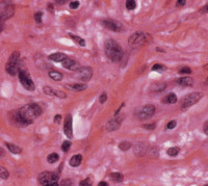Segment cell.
I'll list each match as a JSON object with an SVG mask.
<instances>
[{
	"label": "cell",
	"instance_id": "f35d334b",
	"mask_svg": "<svg viewBox=\"0 0 208 186\" xmlns=\"http://www.w3.org/2000/svg\"><path fill=\"white\" fill-rule=\"evenodd\" d=\"M107 100V94L106 93H102L100 98H99V102L101 103V104H103V103H105V101Z\"/></svg>",
	"mask_w": 208,
	"mask_h": 186
},
{
	"label": "cell",
	"instance_id": "4316f807",
	"mask_svg": "<svg viewBox=\"0 0 208 186\" xmlns=\"http://www.w3.org/2000/svg\"><path fill=\"white\" fill-rule=\"evenodd\" d=\"M119 148H120V150H122L123 152H126V151H128L131 148V142H126V141L122 142H120Z\"/></svg>",
	"mask_w": 208,
	"mask_h": 186
},
{
	"label": "cell",
	"instance_id": "7c38bea8",
	"mask_svg": "<svg viewBox=\"0 0 208 186\" xmlns=\"http://www.w3.org/2000/svg\"><path fill=\"white\" fill-rule=\"evenodd\" d=\"M101 24L103 25L105 28H107V29H109L112 31H121V29H122V25L120 24V23H118L117 21H113V20H110V19L102 20Z\"/></svg>",
	"mask_w": 208,
	"mask_h": 186
},
{
	"label": "cell",
	"instance_id": "db71d44e",
	"mask_svg": "<svg viewBox=\"0 0 208 186\" xmlns=\"http://www.w3.org/2000/svg\"><path fill=\"white\" fill-rule=\"evenodd\" d=\"M1 30H2V28H1V27H0V32H1Z\"/></svg>",
	"mask_w": 208,
	"mask_h": 186
},
{
	"label": "cell",
	"instance_id": "b9f144b4",
	"mask_svg": "<svg viewBox=\"0 0 208 186\" xmlns=\"http://www.w3.org/2000/svg\"><path fill=\"white\" fill-rule=\"evenodd\" d=\"M200 13H202V14H206V13H208V3H207L206 5H204L203 7H201V8H200Z\"/></svg>",
	"mask_w": 208,
	"mask_h": 186
},
{
	"label": "cell",
	"instance_id": "e0dca14e",
	"mask_svg": "<svg viewBox=\"0 0 208 186\" xmlns=\"http://www.w3.org/2000/svg\"><path fill=\"white\" fill-rule=\"evenodd\" d=\"M148 152V147L145 144H138L134 147V153L136 156H144Z\"/></svg>",
	"mask_w": 208,
	"mask_h": 186
},
{
	"label": "cell",
	"instance_id": "7a4b0ae2",
	"mask_svg": "<svg viewBox=\"0 0 208 186\" xmlns=\"http://www.w3.org/2000/svg\"><path fill=\"white\" fill-rule=\"evenodd\" d=\"M105 54L112 61H120L123 57V49L113 40H107L104 46Z\"/></svg>",
	"mask_w": 208,
	"mask_h": 186
},
{
	"label": "cell",
	"instance_id": "c3c4849f",
	"mask_svg": "<svg viewBox=\"0 0 208 186\" xmlns=\"http://www.w3.org/2000/svg\"><path fill=\"white\" fill-rule=\"evenodd\" d=\"M4 151H3V149H1L0 148V157H2V156H4Z\"/></svg>",
	"mask_w": 208,
	"mask_h": 186
},
{
	"label": "cell",
	"instance_id": "4fadbf2b",
	"mask_svg": "<svg viewBox=\"0 0 208 186\" xmlns=\"http://www.w3.org/2000/svg\"><path fill=\"white\" fill-rule=\"evenodd\" d=\"M122 122H123V116H113V119L110 120L109 122H108L107 124V130L108 131H116L118 130L120 128V126H121Z\"/></svg>",
	"mask_w": 208,
	"mask_h": 186
},
{
	"label": "cell",
	"instance_id": "60d3db41",
	"mask_svg": "<svg viewBox=\"0 0 208 186\" xmlns=\"http://www.w3.org/2000/svg\"><path fill=\"white\" fill-rule=\"evenodd\" d=\"M79 6V2L78 1H72L70 3V8L71 10H76Z\"/></svg>",
	"mask_w": 208,
	"mask_h": 186
},
{
	"label": "cell",
	"instance_id": "ffe728a7",
	"mask_svg": "<svg viewBox=\"0 0 208 186\" xmlns=\"http://www.w3.org/2000/svg\"><path fill=\"white\" fill-rule=\"evenodd\" d=\"M66 58H67V55L64 54V53H53V54H50V55H49L50 61H55V62L64 61Z\"/></svg>",
	"mask_w": 208,
	"mask_h": 186
},
{
	"label": "cell",
	"instance_id": "2e32d148",
	"mask_svg": "<svg viewBox=\"0 0 208 186\" xmlns=\"http://www.w3.org/2000/svg\"><path fill=\"white\" fill-rule=\"evenodd\" d=\"M177 100H178L177 96H176L175 94L170 93L161 99V102L163 103V104H175V103L177 102Z\"/></svg>",
	"mask_w": 208,
	"mask_h": 186
},
{
	"label": "cell",
	"instance_id": "f6af8a7d",
	"mask_svg": "<svg viewBox=\"0 0 208 186\" xmlns=\"http://www.w3.org/2000/svg\"><path fill=\"white\" fill-rule=\"evenodd\" d=\"M186 3V0H177V5L178 6H183Z\"/></svg>",
	"mask_w": 208,
	"mask_h": 186
},
{
	"label": "cell",
	"instance_id": "1f68e13d",
	"mask_svg": "<svg viewBox=\"0 0 208 186\" xmlns=\"http://www.w3.org/2000/svg\"><path fill=\"white\" fill-rule=\"evenodd\" d=\"M8 177H10V173L7 171V170L0 165V178L5 180V179H7Z\"/></svg>",
	"mask_w": 208,
	"mask_h": 186
},
{
	"label": "cell",
	"instance_id": "f546056e",
	"mask_svg": "<svg viewBox=\"0 0 208 186\" xmlns=\"http://www.w3.org/2000/svg\"><path fill=\"white\" fill-rule=\"evenodd\" d=\"M93 185V178L92 177H87L84 180H82L79 183V186H92Z\"/></svg>",
	"mask_w": 208,
	"mask_h": 186
},
{
	"label": "cell",
	"instance_id": "7bdbcfd3",
	"mask_svg": "<svg viewBox=\"0 0 208 186\" xmlns=\"http://www.w3.org/2000/svg\"><path fill=\"white\" fill-rule=\"evenodd\" d=\"M61 120H62V116H59V114L54 116V123H56V124H59V123H61Z\"/></svg>",
	"mask_w": 208,
	"mask_h": 186
},
{
	"label": "cell",
	"instance_id": "f5cc1de1",
	"mask_svg": "<svg viewBox=\"0 0 208 186\" xmlns=\"http://www.w3.org/2000/svg\"><path fill=\"white\" fill-rule=\"evenodd\" d=\"M204 69H205V70H207V71H208V65H205V66H204Z\"/></svg>",
	"mask_w": 208,
	"mask_h": 186
},
{
	"label": "cell",
	"instance_id": "ac0fdd59",
	"mask_svg": "<svg viewBox=\"0 0 208 186\" xmlns=\"http://www.w3.org/2000/svg\"><path fill=\"white\" fill-rule=\"evenodd\" d=\"M176 82L179 85H183V87H192L193 84V80L192 77H181L176 80Z\"/></svg>",
	"mask_w": 208,
	"mask_h": 186
},
{
	"label": "cell",
	"instance_id": "d6a6232c",
	"mask_svg": "<svg viewBox=\"0 0 208 186\" xmlns=\"http://www.w3.org/2000/svg\"><path fill=\"white\" fill-rule=\"evenodd\" d=\"M136 7V3H135V0H127L126 1V8L129 11L134 10Z\"/></svg>",
	"mask_w": 208,
	"mask_h": 186
},
{
	"label": "cell",
	"instance_id": "4dcf8cb0",
	"mask_svg": "<svg viewBox=\"0 0 208 186\" xmlns=\"http://www.w3.org/2000/svg\"><path fill=\"white\" fill-rule=\"evenodd\" d=\"M167 68L164 67V66H162L160 64H155L152 66V71H155V72H163V71H166Z\"/></svg>",
	"mask_w": 208,
	"mask_h": 186
},
{
	"label": "cell",
	"instance_id": "d4e9b609",
	"mask_svg": "<svg viewBox=\"0 0 208 186\" xmlns=\"http://www.w3.org/2000/svg\"><path fill=\"white\" fill-rule=\"evenodd\" d=\"M69 36H70V38L72 39L73 41L75 42L77 45L81 46V47H84V46H85V41H84L83 39H81L80 36H75V34H73V33H69Z\"/></svg>",
	"mask_w": 208,
	"mask_h": 186
},
{
	"label": "cell",
	"instance_id": "7dc6e473",
	"mask_svg": "<svg viewBox=\"0 0 208 186\" xmlns=\"http://www.w3.org/2000/svg\"><path fill=\"white\" fill-rule=\"evenodd\" d=\"M98 186H108V184L105 181H101L100 183L98 184Z\"/></svg>",
	"mask_w": 208,
	"mask_h": 186
},
{
	"label": "cell",
	"instance_id": "681fc988",
	"mask_svg": "<svg viewBox=\"0 0 208 186\" xmlns=\"http://www.w3.org/2000/svg\"><path fill=\"white\" fill-rule=\"evenodd\" d=\"M48 7H49L50 11H52V10H53V7H52V4H49V5H48Z\"/></svg>",
	"mask_w": 208,
	"mask_h": 186
},
{
	"label": "cell",
	"instance_id": "e575fe53",
	"mask_svg": "<svg viewBox=\"0 0 208 186\" xmlns=\"http://www.w3.org/2000/svg\"><path fill=\"white\" fill-rule=\"evenodd\" d=\"M58 186H73V181L70 179H65V180H62L61 185H58Z\"/></svg>",
	"mask_w": 208,
	"mask_h": 186
},
{
	"label": "cell",
	"instance_id": "9a60e30c",
	"mask_svg": "<svg viewBox=\"0 0 208 186\" xmlns=\"http://www.w3.org/2000/svg\"><path fill=\"white\" fill-rule=\"evenodd\" d=\"M62 67L68 69V70H71V71H77L79 68H80V66L76 61H74V59H71V58H66L64 61H62Z\"/></svg>",
	"mask_w": 208,
	"mask_h": 186
},
{
	"label": "cell",
	"instance_id": "74e56055",
	"mask_svg": "<svg viewBox=\"0 0 208 186\" xmlns=\"http://www.w3.org/2000/svg\"><path fill=\"white\" fill-rule=\"evenodd\" d=\"M143 127L145 128V129H147V130H154L155 128H156V125L154 124V123H152V124H146V125H144Z\"/></svg>",
	"mask_w": 208,
	"mask_h": 186
},
{
	"label": "cell",
	"instance_id": "603a6c76",
	"mask_svg": "<svg viewBox=\"0 0 208 186\" xmlns=\"http://www.w3.org/2000/svg\"><path fill=\"white\" fill-rule=\"evenodd\" d=\"M49 77L54 81H61L62 79V74L61 72H58V71H50L49 72Z\"/></svg>",
	"mask_w": 208,
	"mask_h": 186
},
{
	"label": "cell",
	"instance_id": "d6986e66",
	"mask_svg": "<svg viewBox=\"0 0 208 186\" xmlns=\"http://www.w3.org/2000/svg\"><path fill=\"white\" fill-rule=\"evenodd\" d=\"M66 88L68 90H72V91H81L87 90V85L82 84V83H74V84H66L65 85Z\"/></svg>",
	"mask_w": 208,
	"mask_h": 186
},
{
	"label": "cell",
	"instance_id": "11a10c76",
	"mask_svg": "<svg viewBox=\"0 0 208 186\" xmlns=\"http://www.w3.org/2000/svg\"><path fill=\"white\" fill-rule=\"evenodd\" d=\"M205 186H208V184H206V185H205Z\"/></svg>",
	"mask_w": 208,
	"mask_h": 186
},
{
	"label": "cell",
	"instance_id": "44dd1931",
	"mask_svg": "<svg viewBox=\"0 0 208 186\" xmlns=\"http://www.w3.org/2000/svg\"><path fill=\"white\" fill-rule=\"evenodd\" d=\"M81 161H82V156L79 155V154H77V155H74L72 158L70 159L69 163H70V165L72 167H77L80 165Z\"/></svg>",
	"mask_w": 208,
	"mask_h": 186
},
{
	"label": "cell",
	"instance_id": "836d02e7",
	"mask_svg": "<svg viewBox=\"0 0 208 186\" xmlns=\"http://www.w3.org/2000/svg\"><path fill=\"white\" fill-rule=\"evenodd\" d=\"M70 148H71V142L69 141H65L64 142H62V150L64 151V152H68V151L70 150Z\"/></svg>",
	"mask_w": 208,
	"mask_h": 186
},
{
	"label": "cell",
	"instance_id": "bcb514c9",
	"mask_svg": "<svg viewBox=\"0 0 208 186\" xmlns=\"http://www.w3.org/2000/svg\"><path fill=\"white\" fill-rule=\"evenodd\" d=\"M203 130H204V133L206 134V135H208V121H206V122H205Z\"/></svg>",
	"mask_w": 208,
	"mask_h": 186
},
{
	"label": "cell",
	"instance_id": "816d5d0a",
	"mask_svg": "<svg viewBox=\"0 0 208 186\" xmlns=\"http://www.w3.org/2000/svg\"><path fill=\"white\" fill-rule=\"evenodd\" d=\"M45 186H58V185L57 183H56V184H50V185H45Z\"/></svg>",
	"mask_w": 208,
	"mask_h": 186
},
{
	"label": "cell",
	"instance_id": "cb8c5ba5",
	"mask_svg": "<svg viewBox=\"0 0 208 186\" xmlns=\"http://www.w3.org/2000/svg\"><path fill=\"white\" fill-rule=\"evenodd\" d=\"M166 87H167L166 83H155V84L152 85L151 91H155V93H161V91H163L164 90H166Z\"/></svg>",
	"mask_w": 208,
	"mask_h": 186
},
{
	"label": "cell",
	"instance_id": "6da1fadb",
	"mask_svg": "<svg viewBox=\"0 0 208 186\" xmlns=\"http://www.w3.org/2000/svg\"><path fill=\"white\" fill-rule=\"evenodd\" d=\"M42 114V108L36 103H30V104L24 105L18 110H14L11 112V119L13 120L16 125L20 127H25L35 121L38 116Z\"/></svg>",
	"mask_w": 208,
	"mask_h": 186
},
{
	"label": "cell",
	"instance_id": "8992f818",
	"mask_svg": "<svg viewBox=\"0 0 208 186\" xmlns=\"http://www.w3.org/2000/svg\"><path fill=\"white\" fill-rule=\"evenodd\" d=\"M19 80L20 82H21L22 87H23L26 91H33L36 90V85L33 83V81L31 80L29 74L27 73L26 70H24V69H20L19 73Z\"/></svg>",
	"mask_w": 208,
	"mask_h": 186
},
{
	"label": "cell",
	"instance_id": "277c9868",
	"mask_svg": "<svg viewBox=\"0 0 208 186\" xmlns=\"http://www.w3.org/2000/svg\"><path fill=\"white\" fill-rule=\"evenodd\" d=\"M148 38H149V34H145L143 32H134L128 39V45L131 48L142 47L144 44L148 43Z\"/></svg>",
	"mask_w": 208,
	"mask_h": 186
},
{
	"label": "cell",
	"instance_id": "52a82bcc",
	"mask_svg": "<svg viewBox=\"0 0 208 186\" xmlns=\"http://www.w3.org/2000/svg\"><path fill=\"white\" fill-rule=\"evenodd\" d=\"M203 97V94L199 93V91H196V93L189 94L185 97H183L181 100V107L182 109H186V108H189L190 106L195 105L196 103H198L201 100V98Z\"/></svg>",
	"mask_w": 208,
	"mask_h": 186
},
{
	"label": "cell",
	"instance_id": "f1b7e54d",
	"mask_svg": "<svg viewBox=\"0 0 208 186\" xmlns=\"http://www.w3.org/2000/svg\"><path fill=\"white\" fill-rule=\"evenodd\" d=\"M179 152H180V149H179L178 147H173V148H170L169 150H168V155L175 157V156L178 155Z\"/></svg>",
	"mask_w": 208,
	"mask_h": 186
},
{
	"label": "cell",
	"instance_id": "9c48e42d",
	"mask_svg": "<svg viewBox=\"0 0 208 186\" xmlns=\"http://www.w3.org/2000/svg\"><path fill=\"white\" fill-rule=\"evenodd\" d=\"M76 72V77L81 81H90L93 77V69L91 67H80Z\"/></svg>",
	"mask_w": 208,
	"mask_h": 186
},
{
	"label": "cell",
	"instance_id": "ee69618b",
	"mask_svg": "<svg viewBox=\"0 0 208 186\" xmlns=\"http://www.w3.org/2000/svg\"><path fill=\"white\" fill-rule=\"evenodd\" d=\"M67 1H68V0H54V2H55V3L57 4V5H62V4H65Z\"/></svg>",
	"mask_w": 208,
	"mask_h": 186
},
{
	"label": "cell",
	"instance_id": "ab89813d",
	"mask_svg": "<svg viewBox=\"0 0 208 186\" xmlns=\"http://www.w3.org/2000/svg\"><path fill=\"white\" fill-rule=\"evenodd\" d=\"M176 125H177V123H176V121H171L169 124H168V126H167V128L169 130H172V129H174V128L176 127Z\"/></svg>",
	"mask_w": 208,
	"mask_h": 186
},
{
	"label": "cell",
	"instance_id": "3957f363",
	"mask_svg": "<svg viewBox=\"0 0 208 186\" xmlns=\"http://www.w3.org/2000/svg\"><path fill=\"white\" fill-rule=\"evenodd\" d=\"M20 69H21V61H20V53L18 51L12 53V55L10 56L8 61L5 65V70L6 72L12 76L18 75Z\"/></svg>",
	"mask_w": 208,
	"mask_h": 186
},
{
	"label": "cell",
	"instance_id": "83f0119b",
	"mask_svg": "<svg viewBox=\"0 0 208 186\" xmlns=\"http://www.w3.org/2000/svg\"><path fill=\"white\" fill-rule=\"evenodd\" d=\"M110 178H112L115 182H122L124 180V176L120 173H112V174H110Z\"/></svg>",
	"mask_w": 208,
	"mask_h": 186
},
{
	"label": "cell",
	"instance_id": "ba28073f",
	"mask_svg": "<svg viewBox=\"0 0 208 186\" xmlns=\"http://www.w3.org/2000/svg\"><path fill=\"white\" fill-rule=\"evenodd\" d=\"M38 179L40 184L45 186L50 184H56L58 181V176L55 173H52V171H43L39 175Z\"/></svg>",
	"mask_w": 208,
	"mask_h": 186
},
{
	"label": "cell",
	"instance_id": "8d00e7d4",
	"mask_svg": "<svg viewBox=\"0 0 208 186\" xmlns=\"http://www.w3.org/2000/svg\"><path fill=\"white\" fill-rule=\"evenodd\" d=\"M192 73V70L189 67H183L179 70V74H190Z\"/></svg>",
	"mask_w": 208,
	"mask_h": 186
},
{
	"label": "cell",
	"instance_id": "484cf974",
	"mask_svg": "<svg viewBox=\"0 0 208 186\" xmlns=\"http://www.w3.org/2000/svg\"><path fill=\"white\" fill-rule=\"evenodd\" d=\"M47 160H48V162H49V163L53 164V163H55V162H57L59 160V155H58V154H56V153H51L50 155L47 157Z\"/></svg>",
	"mask_w": 208,
	"mask_h": 186
},
{
	"label": "cell",
	"instance_id": "8fae6325",
	"mask_svg": "<svg viewBox=\"0 0 208 186\" xmlns=\"http://www.w3.org/2000/svg\"><path fill=\"white\" fill-rule=\"evenodd\" d=\"M64 132L68 136V138H72L73 137V122H72V116L70 113L67 114V116L65 119Z\"/></svg>",
	"mask_w": 208,
	"mask_h": 186
},
{
	"label": "cell",
	"instance_id": "f907efd6",
	"mask_svg": "<svg viewBox=\"0 0 208 186\" xmlns=\"http://www.w3.org/2000/svg\"><path fill=\"white\" fill-rule=\"evenodd\" d=\"M205 84H206V85H207V87H208V77L206 78V80H205Z\"/></svg>",
	"mask_w": 208,
	"mask_h": 186
},
{
	"label": "cell",
	"instance_id": "7402d4cb",
	"mask_svg": "<svg viewBox=\"0 0 208 186\" xmlns=\"http://www.w3.org/2000/svg\"><path fill=\"white\" fill-rule=\"evenodd\" d=\"M5 145H6V147L8 149V151H10L11 153L13 154H20L22 152V149L18 147V146L14 145V144H10V142H5Z\"/></svg>",
	"mask_w": 208,
	"mask_h": 186
},
{
	"label": "cell",
	"instance_id": "5b68a950",
	"mask_svg": "<svg viewBox=\"0 0 208 186\" xmlns=\"http://www.w3.org/2000/svg\"><path fill=\"white\" fill-rule=\"evenodd\" d=\"M155 106L152 104H147L145 106L141 107L139 109L135 111V118L138 119L139 121H144V120H148L152 118L155 113Z\"/></svg>",
	"mask_w": 208,
	"mask_h": 186
},
{
	"label": "cell",
	"instance_id": "30bf717a",
	"mask_svg": "<svg viewBox=\"0 0 208 186\" xmlns=\"http://www.w3.org/2000/svg\"><path fill=\"white\" fill-rule=\"evenodd\" d=\"M14 15V5L12 3H0V19L7 20Z\"/></svg>",
	"mask_w": 208,
	"mask_h": 186
},
{
	"label": "cell",
	"instance_id": "d590c367",
	"mask_svg": "<svg viewBox=\"0 0 208 186\" xmlns=\"http://www.w3.org/2000/svg\"><path fill=\"white\" fill-rule=\"evenodd\" d=\"M42 18H43V13L42 11H38V13L35 14V20L36 23H41L42 22Z\"/></svg>",
	"mask_w": 208,
	"mask_h": 186
},
{
	"label": "cell",
	"instance_id": "5bb4252c",
	"mask_svg": "<svg viewBox=\"0 0 208 186\" xmlns=\"http://www.w3.org/2000/svg\"><path fill=\"white\" fill-rule=\"evenodd\" d=\"M43 91H44V93L46 94L47 96L57 97V98H61V99L66 98V94L64 91H58V90H54V88L50 87H43Z\"/></svg>",
	"mask_w": 208,
	"mask_h": 186
}]
</instances>
